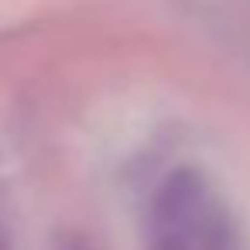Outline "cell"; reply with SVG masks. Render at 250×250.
I'll return each instance as SVG.
<instances>
[{"label": "cell", "instance_id": "cell-1", "mask_svg": "<svg viewBox=\"0 0 250 250\" xmlns=\"http://www.w3.org/2000/svg\"><path fill=\"white\" fill-rule=\"evenodd\" d=\"M147 250H233V226L209 178L175 168L147 206Z\"/></svg>", "mask_w": 250, "mask_h": 250}, {"label": "cell", "instance_id": "cell-3", "mask_svg": "<svg viewBox=\"0 0 250 250\" xmlns=\"http://www.w3.org/2000/svg\"><path fill=\"white\" fill-rule=\"evenodd\" d=\"M0 250H11V240H7V233H4V226H0Z\"/></svg>", "mask_w": 250, "mask_h": 250}, {"label": "cell", "instance_id": "cell-2", "mask_svg": "<svg viewBox=\"0 0 250 250\" xmlns=\"http://www.w3.org/2000/svg\"><path fill=\"white\" fill-rule=\"evenodd\" d=\"M52 250H96V247H93L86 236H76V233H72V236H62Z\"/></svg>", "mask_w": 250, "mask_h": 250}]
</instances>
